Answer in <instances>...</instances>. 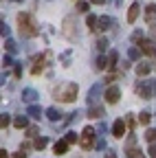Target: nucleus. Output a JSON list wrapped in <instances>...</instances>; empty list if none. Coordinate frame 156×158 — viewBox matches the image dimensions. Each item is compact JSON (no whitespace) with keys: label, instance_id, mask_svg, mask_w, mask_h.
<instances>
[{"label":"nucleus","instance_id":"9d476101","mask_svg":"<svg viewBox=\"0 0 156 158\" xmlns=\"http://www.w3.org/2000/svg\"><path fill=\"white\" fill-rule=\"evenodd\" d=\"M37 99H40L37 90H33V88H24L22 90V101L24 103H33V101H37Z\"/></svg>","mask_w":156,"mask_h":158},{"label":"nucleus","instance_id":"f03ea898","mask_svg":"<svg viewBox=\"0 0 156 158\" xmlns=\"http://www.w3.org/2000/svg\"><path fill=\"white\" fill-rule=\"evenodd\" d=\"M77 84H73V81H64V84H60L55 88V99L57 101H62V103H70V101H75V97H77Z\"/></svg>","mask_w":156,"mask_h":158},{"label":"nucleus","instance_id":"5701e85b","mask_svg":"<svg viewBox=\"0 0 156 158\" xmlns=\"http://www.w3.org/2000/svg\"><path fill=\"white\" fill-rule=\"evenodd\" d=\"M141 53H143L141 48L130 46V48H128V59H132V62H134V59H139V57H141Z\"/></svg>","mask_w":156,"mask_h":158},{"label":"nucleus","instance_id":"39448f33","mask_svg":"<svg viewBox=\"0 0 156 158\" xmlns=\"http://www.w3.org/2000/svg\"><path fill=\"white\" fill-rule=\"evenodd\" d=\"M103 99H106V103H110V106L119 103V99H121V90H119V86H108Z\"/></svg>","mask_w":156,"mask_h":158},{"label":"nucleus","instance_id":"4be33fe9","mask_svg":"<svg viewBox=\"0 0 156 158\" xmlns=\"http://www.w3.org/2000/svg\"><path fill=\"white\" fill-rule=\"evenodd\" d=\"M154 18H156V5H147V7H145V20H147V22H152Z\"/></svg>","mask_w":156,"mask_h":158},{"label":"nucleus","instance_id":"f8f14e48","mask_svg":"<svg viewBox=\"0 0 156 158\" xmlns=\"http://www.w3.org/2000/svg\"><path fill=\"white\" fill-rule=\"evenodd\" d=\"M46 118H48L51 123H57V121L62 118V110H60V108H55V106L48 108V110H46Z\"/></svg>","mask_w":156,"mask_h":158},{"label":"nucleus","instance_id":"0eeeda50","mask_svg":"<svg viewBox=\"0 0 156 158\" xmlns=\"http://www.w3.org/2000/svg\"><path fill=\"white\" fill-rule=\"evenodd\" d=\"M92 143H95V130H92V127H86V130L82 132V136H79V145H82L84 149H90Z\"/></svg>","mask_w":156,"mask_h":158},{"label":"nucleus","instance_id":"f257e3e1","mask_svg":"<svg viewBox=\"0 0 156 158\" xmlns=\"http://www.w3.org/2000/svg\"><path fill=\"white\" fill-rule=\"evenodd\" d=\"M18 27H20L22 37H35V35H40V27H37L35 18L29 11H20V13H18Z\"/></svg>","mask_w":156,"mask_h":158},{"label":"nucleus","instance_id":"c85d7f7f","mask_svg":"<svg viewBox=\"0 0 156 158\" xmlns=\"http://www.w3.org/2000/svg\"><path fill=\"white\" fill-rule=\"evenodd\" d=\"M143 37H145V33H143V31L139 29V31H134V33H132V37H130V40H132V42H134V44H139V42H141V40H143Z\"/></svg>","mask_w":156,"mask_h":158},{"label":"nucleus","instance_id":"cd10ccee","mask_svg":"<svg viewBox=\"0 0 156 158\" xmlns=\"http://www.w3.org/2000/svg\"><path fill=\"white\" fill-rule=\"evenodd\" d=\"M150 118H152V114L143 110V112L139 114V123H141V125H147V123H150Z\"/></svg>","mask_w":156,"mask_h":158},{"label":"nucleus","instance_id":"423d86ee","mask_svg":"<svg viewBox=\"0 0 156 158\" xmlns=\"http://www.w3.org/2000/svg\"><path fill=\"white\" fill-rule=\"evenodd\" d=\"M139 48L147 55V57H156V40H152V37H143L141 42H139Z\"/></svg>","mask_w":156,"mask_h":158},{"label":"nucleus","instance_id":"20e7f679","mask_svg":"<svg viewBox=\"0 0 156 158\" xmlns=\"http://www.w3.org/2000/svg\"><path fill=\"white\" fill-rule=\"evenodd\" d=\"M64 37H68V40H77V22H75V15H68L66 20H64Z\"/></svg>","mask_w":156,"mask_h":158},{"label":"nucleus","instance_id":"c756f323","mask_svg":"<svg viewBox=\"0 0 156 158\" xmlns=\"http://www.w3.org/2000/svg\"><path fill=\"white\" fill-rule=\"evenodd\" d=\"M106 48H108V40H106V37H99V40H97V51L103 53Z\"/></svg>","mask_w":156,"mask_h":158},{"label":"nucleus","instance_id":"6ab92c4d","mask_svg":"<svg viewBox=\"0 0 156 158\" xmlns=\"http://www.w3.org/2000/svg\"><path fill=\"white\" fill-rule=\"evenodd\" d=\"M106 66H108V57L106 55H99L95 59V70H103Z\"/></svg>","mask_w":156,"mask_h":158},{"label":"nucleus","instance_id":"e433bc0d","mask_svg":"<svg viewBox=\"0 0 156 158\" xmlns=\"http://www.w3.org/2000/svg\"><path fill=\"white\" fill-rule=\"evenodd\" d=\"M27 136H29V138L37 136V125H29V127H27Z\"/></svg>","mask_w":156,"mask_h":158},{"label":"nucleus","instance_id":"aec40b11","mask_svg":"<svg viewBox=\"0 0 156 158\" xmlns=\"http://www.w3.org/2000/svg\"><path fill=\"white\" fill-rule=\"evenodd\" d=\"M48 145V138L46 136H35V141H33V147L35 149H44Z\"/></svg>","mask_w":156,"mask_h":158},{"label":"nucleus","instance_id":"37998d69","mask_svg":"<svg viewBox=\"0 0 156 158\" xmlns=\"http://www.w3.org/2000/svg\"><path fill=\"white\" fill-rule=\"evenodd\" d=\"M106 158H116V154H114V149H108V152H106Z\"/></svg>","mask_w":156,"mask_h":158},{"label":"nucleus","instance_id":"58836bf2","mask_svg":"<svg viewBox=\"0 0 156 158\" xmlns=\"http://www.w3.org/2000/svg\"><path fill=\"white\" fill-rule=\"evenodd\" d=\"M62 62H64V66H70V51H66L62 55Z\"/></svg>","mask_w":156,"mask_h":158},{"label":"nucleus","instance_id":"393cba45","mask_svg":"<svg viewBox=\"0 0 156 158\" xmlns=\"http://www.w3.org/2000/svg\"><path fill=\"white\" fill-rule=\"evenodd\" d=\"M116 62H119V53H116V51H110V55H108V66H110V70L116 66Z\"/></svg>","mask_w":156,"mask_h":158},{"label":"nucleus","instance_id":"bb28decb","mask_svg":"<svg viewBox=\"0 0 156 158\" xmlns=\"http://www.w3.org/2000/svg\"><path fill=\"white\" fill-rule=\"evenodd\" d=\"M5 48H7V53H11V55L18 51V46H15V42H13L11 37H7V42H5Z\"/></svg>","mask_w":156,"mask_h":158},{"label":"nucleus","instance_id":"7c9ffc66","mask_svg":"<svg viewBox=\"0 0 156 158\" xmlns=\"http://www.w3.org/2000/svg\"><path fill=\"white\" fill-rule=\"evenodd\" d=\"M42 62H44V57H40V59H37V62H35V66L31 68V73H33V75L42 73V68H44V64H42Z\"/></svg>","mask_w":156,"mask_h":158},{"label":"nucleus","instance_id":"6e6552de","mask_svg":"<svg viewBox=\"0 0 156 158\" xmlns=\"http://www.w3.org/2000/svg\"><path fill=\"white\" fill-rule=\"evenodd\" d=\"M101 84H95L90 90H88V106H95L97 101H99V94H101Z\"/></svg>","mask_w":156,"mask_h":158},{"label":"nucleus","instance_id":"de8ad7c7","mask_svg":"<svg viewBox=\"0 0 156 158\" xmlns=\"http://www.w3.org/2000/svg\"><path fill=\"white\" fill-rule=\"evenodd\" d=\"M97 132H101V134H103V132H106V123H99V127H97Z\"/></svg>","mask_w":156,"mask_h":158},{"label":"nucleus","instance_id":"412c9836","mask_svg":"<svg viewBox=\"0 0 156 158\" xmlns=\"http://www.w3.org/2000/svg\"><path fill=\"white\" fill-rule=\"evenodd\" d=\"M27 114H29V116H33V118H40V116H42V108L31 103V106H29V110H27Z\"/></svg>","mask_w":156,"mask_h":158},{"label":"nucleus","instance_id":"a19ab883","mask_svg":"<svg viewBox=\"0 0 156 158\" xmlns=\"http://www.w3.org/2000/svg\"><path fill=\"white\" fill-rule=\"evenodd\" d=\"M132 116H134V114H128V125H130V127H134V125H136V121H134Z\"/></svg>","mask_w":156,"mask_h":158},{"label":"nucleus","instance_id":"8fccbe9b","mask_svg":"<svg viewBox=\"0 0 156 158\" xmlns=\"http://www.w3.org/2000/svg\"><path fill=\"white\" fill-rule=\"evenodd\" d=\"M15 2H18V0H15Z\"/></svg>","mask_w":156,"mask_h":158},{"label":"nucleus","instance_id":"4468645a","mask_svg":"<svg viewBox=\"0 0 156 158\" xmlns=\"http://www.w3.org/2000/svg\"><path fill=\"white\" fill-rule=\"evenodd\" d=\"M68 145H70V143L66 141V138H62V141H57V143H55V147H53V149H55V154H57V156H64V154L68 152Z\"/></svg>","mask_w":156,"mask_h":158},{"label":"nucleus","instance_id":"473e14b6","mask_svg":"<svg viewBox=\"0 0 156 158\" xmlns=\"http://www.w3.org/2000/svg\"><path fill=\"white\" fill-rule=\"evenodd\" d=\"M88 9H90L88 2H82V0H77V11H79V13H88Z\"/></svg>","mask_w":156,"mask_h":158},{"label":"nucleus","instance_id":"49530a36","mask_svg":"<svg viewBox=\"0 0 156 158\" xmlns=\"http://www.w3.org/2000/svg\"><path fill=\"white\" fill-rule=\"evenodd\" d=\"M90 5H106V0H90Z\"/></svg>","mask_w":156,"mask_h":158},{"label":"nucleus","instance_id":"ddd939ff","mask_svg":"<svg viewBox=\"0 0 156 158\" xmlns=\"http://www.w3.org/2000/svg\"><path fill=\"white\" fill-rule=\"evenodd\" d=\"M139 11H141V5H139V2H132V5H130V9H128V22H130V24L139 18Z\"/></svg>","mask_w":156,"mask_h":158},{"label":"nucleus","instance_id":"9b49d317","mask_svg":"<svg viewBox=\"0 0 156 158\" xmlns=\"http://www.w3.org/2000/svg\"><path fill=\"white\" fill-rule=\"evenodd\" d=\"M88 116L90 118H101V116H106V110L101 108V106H88Z\"/></svg>","mask_w":156,"mask_h":158},{"label":"nucleus","instance_id":"f3484780","mask_svg":"<svg viewBox=\"0 0 156 158\" xmlns=\"http://www.w3.org/2000/svg\"><path fill=\"white\" fill-rule=\"evenodd\" d=\"M13 125H15L18 130H27V127H29V114H24V116H15V118H13Z\"/></svg>","mask_w":156,"mask_h":158},{"label":"nucleus","instance_id":"72a5a7b5","mask_svg":"<svg viewBox=\"0 0 156 158\" xmlns=\"http://www.w3.org/2000/svg\"><path fill=\"white\" fill-rule=\"evenodd\" d=\"M64 138H66V141H68L70 145H73V143H77V141H79V136H77L75 132H66V136H64Z\"/></svg>","mask_w":156,"mask_h":158},{"label":"nucleus","instance_id":"1a4fd4ad","mask_svg":"<svg viewBox=\"0 0 156 158\" xmlns=\"http://www.w3.org/2000/svg\"><path fill=\"white\" fill-rule=\"evenodd\" d=\"M123 134H125V121H123V118H116V121L112 123V136L121 138Z\"/></svg>","mask_w":156,"mask_h":158},{"label":"nucleus","instance_id":"b1692460","mask_svg":"<svg viewBox=\"0 0 156 158\" xmlns=\"http://www.w3.org/2000/svg\"><path fill=\"white\" fill-rule=\"evenodd\" d=\"M86 24L90 27V31H97V24H99V18H97V15H86Z\"/></svg>","mask_w":156,"mask_h":158},{"label":"nucleus","instance_id":"ea45409f","mask_svg":"<svg viewBox=\"0 0 156 158\" xmlns=\"http://www.w3.org/2000/svg\"><path fill=\"white\" fill-rule=\"evenodd\" d=\"M150 37H152V40H156V24H152V27H150Z\"/></svg>","mask_w":156,"mask_h":158},{"label":"nucleus","instance_id":"a211bd4d","mask_svg":"<svg viewBox=\"0 0 156 158\" xmlns=\"http://www.w3.org/2000/svg\"><path fill=\"white\" fill-rule=\"evenodd\" d=\"M110 24H112V18L110 15H101L99 18V24H97V31H108Z\"/></svg>","mask_w":156,"mask_h":158},{"label":"nucleus","instance_id":"7ed1b4c3","mask_svg":"<svg viewBox=\"0 0 156 158\" xmlns=\"http://www.w3.org/2000/svg\"><path fill=\"white\" fill-rule=\"evenodd\" d=\"M136 94L141 99H152L156 94V79H145V81H136Z\"/></svg>","mask_w":156,"mask_h":158},{"label":"nucleus","instance_id":"79ce46f5","mask_svg":"<svg viewBox=\"0 0 156 158\" xmlns=\"http://www.w3.org/2000/svg\"><path fill=\"white\" fill-rule=\"evenodd\" d=\"M13 158H27V152H24V149H20V152H18Z\"/></svg>","mask_w":156,"mask_h":158},{"label":"nucleus","instance_id":"4c0bfd02","mask_svg":"<svg viewBox=\"0 0 156 158\" xmlns=\"http://www.w3.org/2000/svg\"><path fill=\"white\" fill-rule=\"evenodd\" d=\"M147 154H150V158H156V143H150V147H147Z\"/></svg>","mask_w":156,"mask_h":158},{"label":"nucleus","instance_id":"a878e982","mask_svg":"<svg viewBox=\"0 0 156 158\" xmlns=\"http://www.w3.org/2000/svg\"><path fill=\"white\" fill-rule=\"evenodd\" d=\"M145 141H147V143H156V127L145 130Z\"/></svg>","mask_w":156,"mask_h":158},{"label":"nucleus","instance_id":"2f4dec72","mask_svg":"<svg viewBox=\"0 0 156 158\" xmlns=\"http://www.w3.org/2000/svg\"><path fill=\"white\" fill-rule=\"evenodd\" d=\"M9 123H11V116L2 112V114H0V127H2V130H5V127H7Z\"/></svg>","mask_w":156,"mask_h":158},{"label":"nucleus","instance_id":"c9c22d12","mask_svg":"<svg viewBox=\"0 0 156 158\" xmlns=\"http://www.w3.org/2000/svg\"><path fill=\"white\" fill-rule=\"evenodd\" d=\"M0 35H2V37H9V27H7L5 20L0 22Z\"/></svg>","mask_w":156,"mask_h":158},{"label":"nucleus","instance_id":"c03bdc74","mask_svg":"<svg viewBox=\"0 0 156 158\" xmlns=\"http://www.w3.org/2000/svg\"><path fill=\"white\" fill-rule=\"evenodd\" d=\"M13 73H15V77H22V66H15Z\"/></svg>","mask_w":156,"mask_h":158},{"label":"nucleus","instance_id":"dca6fc26","mask_svg":"<svg viewBox=\"0 0 156 158\" xmlns=\"http://www.w3.org/2000/svg\"><path fill=\"white\" fill-rule=\"evenodd\" d=\"M125 156L128 158H143V152L136 145H125Z\"/></svg>","mask_w":156,"mask_h":158},{"label":"nucleus","instance_id":"a18cd8bd","mask_svg":"<svg viewBox=\"0 0 156 158\" xmlns=\"http://www.w3.org/2000/svg\"><path fill=\"white\" fill-rule=\"evenodd\" d=\"M95 147H97V149H103V147H106V143H103V141H97V143H95Z\"/></svg>","mask_w":156,"mask_h":158},{"label":"nucleus","instance_id":"09e8293b","mask_svg":"<svg viewBox=\"0 0 156 158\" xmlns=\"http://www.w3.org/2000/svg\"><path fill=\"white\" fill-rule=\"evenodd\" d=\"M0 158H9V156H7V152H5V149H0Z\"/></svg>","mask_w":156,"mask_h":158},{"label":"nucleus","instance_id":"2eb2a0df","mask_svg":"<svg viewBox=\"0 0 156 158\" xmlns=\"http://www.w3.org/2000/svg\"><path fill=\"white\" fill-rule=\"evenodd\" d=\"M150 73H152V64H147V62L136 64V75H139V77H147Z\"/></svg>","mask_w":156,"mask_h":158},{"label":"nucleus","instance_id":"f704fd0d","mask_svg":"<svg viewBox=\"0 0 156 158\" xmlns=\"http://www.w3.org/2000/svg\"><path fill=\"white\" fill-rule=\"evenodd\" d=\"M2 66H5V68H9V66H13V59H11V53H7V55H2Z\"/></svg>","mask_w":156,"mask_h":158}]
</instances>
